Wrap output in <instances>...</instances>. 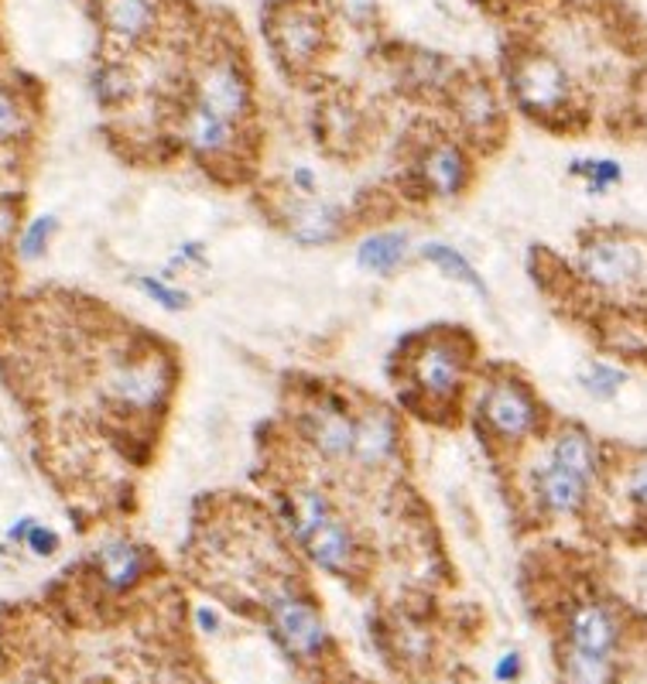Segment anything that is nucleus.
Instances as JSON below:
<instances>
[{"mask_svg":"<svg viewBox=\"0 0 647 684\" xmlns=\"http://www.w3.org/2000/svg\"><path fill=\"white\" fill-rule=\"evenodd\" d=\"M572 271L579 285L603 301H640L647 295V243L621 230L585 233L572 254Z\"/></svg>","mask_w":647,"mask_h":684,"instance_id":"nucleus-1","label":"nucleus"},{"mask_svg":"<svg viewBox=\"0 0 647 684\" xmlns=\"http://www.w3.org/2000/svg\"><path fill=\"white\" fill-rule=\"evenodd\" d=\"M473 411L486 439H493V445L511 449V452L541 442L545 431L551 428L548 411L541 397L535 394V387L511 369H497L480 380Z\"/></svg>","mask_w":647,"mask_h":684,"instance_id":"nucleus-2","label":"nucleus"},{"mask_svg":"<svg viewBox=\"0 0 647 684\" xmlns=\"http://www.w3.org/2000/svg\"><path fill=\"white\" fill-rule=\"evenodd\" d=\"M175 360L162 346H138L120 353L103 369V394L128 415H158L172 400Z\"/></svg>","mask_w":647,"mask_h":684,"instance_id":"nucleus-3","label":"nucleus"},{"mask_svg":"<svg viewBox=\"0 0 647 684\" xmlns=\"http://www.w3.org/2000/svg\"><path fill=\"white\" fill-rule=\"evenodd\" d=\"M507 89L514 103L541 123H559L572 113V76L559 58L541 48H524L507 66Z\"/></svg>","mask_w":647,"mask_h":684,"instance_id":"nucleus-4","label":"nucleus"},{"mask_svg":"<svg viewBox=\"0 0 647 684\" xmlns=\"http://www.w3.org/2000/svg\"><path fill=\"white\" fill-rule=\"evenodd\" d=\"M408 380L428 408H449L459 404L462 390L470 384V350L467 339H456L452 332H431L412 350L408 360Z\"/></svg>","mask_w":647,"mask_h":684,"instance_id":"nucleus-5","label":"nucleus"},{"mask_svg":"<svg viewBox=\"0 0 647 684\" xmlns=\"http://www.w3.org/2000/svg\"><path fill=\"white\" fill-rule=\"evenodd\" d=\"M193 100L212 113H220L223 120L237 123V128H243L254 113V82L246 76L243 62L223 48L199 62Z\"/></svg>","mask_w":647,"mask_h":684,"instance_id":"nucleus-6","label":"nucleus"},{"mask_svg":"<svg viewBox=\"0 0 647 684\" xmlns=\"http://www.w3.org/2000/svg\"><path fill=\"white\" fill-rule=\"evenodd\" d=\"M267 616L274 624V633L282 637V643L301 661L322 658L329 650V643H332L319 606L308 599L305 593H298L295 585L277 582L271 588V593H267Z\"/></svg>","mask_w":647,"mask_h":684,"instance_id":"nucleus-7","label":"nucleus"},{"mask_svg":"<svg viewBox=\"0 0 647 684\" xmlns=\"http://www.w3.org/2000/svg\"><path fill=\"white\" fill-rule=\"evenodd\" d=\"M524 483H528L531 510L541 514L551 523L585 517V514H590V507H593V496H596V486H590L585 479H579L575 473L562 470V465H555L541 449L528 462Z\"/></svg>","mask_w":647,"mask_h":684,"instance_id":"nucleus-8","label":"nucleus"},{"mask_svg":"<svg viewBox=\"0 0 647 684\" xmlns=\"http://www.w3.org/2000/svg\"><path fill=\"white\" fill-rule=\"evenodd\" d=\"M301 439L312 449V455L326 465H350L353 459V431L357 411L332 390L316 394L301 404Z\"/></svg>","mask_w":647,"mask_h":684,"instance_id":"nucleus-9","label":"nucleus"},{"mask_svg":"<svg viewBox=\"0 0 647 684\" xmlns=\"http://www.w3.org/2000/svg\"><path fill=\"white\" fill-rule=\"evenodd\" d=\"M267 35L292 73H308L326 52V18L312 4H285L274 11Z\"/></svg>","mask_w":647,"mask_h":684,"instance_id":"nucleus-10","label":"nucleus"},{"mask_svg":"<svg viewBox=\"0 0 647 684\" xmlns=\"http://www.w3.org/2000/svg\"><path fill=\"white\" fill-rule=\"evenodd\" d=\"M541 452L555 462L562 465V470L575 473L579 479H585L590 486H603L606 483V473H610V455L603 452V445L593 439L590 431L575 421H566V424H555L545 431L541 439Z\"/></svg>","mask_w":647,"mask_h":684,"instance_id":"nucleus-11","label":"nucleus"},{"mask_svg":"<svg viewBox=\"0 0 647 684\" xmlns=\"http://www.w3.org/2000/svg\"><path fill=\"white\" fill-rule=\"evenodd\" d=\"M621 640H624V624L606 599H579L566 609L562 647L582 650V654L616 658Z\"/></svg>","mask_w":647,"mask_h":684,"instance_id":"nucleus-12","label":"nucleus"},{"mask_svg":"<svg viewBox=\"0 0 647 684\" xmlns=\"http://www.w3.org/2000/svg\"><path fill=\"white\" fill-rule=\"evenodd\" d=\"M401 455V421L387 404H363L357 411L353 459L350 465L363 473H381Z\"/></svg>","mask_w":647,"mask_h":684,"instance_id":"nucleus-13","label":"nucleus"},{"mask_svg":"<svg viewBox=\"0 0 647 684\" xmlns=\"http://www.w3.org/2000/svg\"><path fill=\"white\" fill-rule=\"evenodd\" d=\"M418 185L431 199H459L473 181V158L459 141H431L415 165Z\"/></svg>","mask_w":647,"mask_h":684,"instance_id":"nucleus-14","label":"nucleus"},{"mask_svg":"<svg viewBox=\"0 0 647 684\" xmlns=\"http://www.w3.org/2000/svg\"><path fill=\"white\" fill-rule=\"evenodd\" d=\"M151 565V551L128 534H113L92 551V572H97L103 593L110 596H128L131 588L147 578Z\"/></svg>","mask_w":647,"mask_h":684,"instance_id":"nucleus-15","label":"nucleus"},{"mask_svg":"<svg viewBox=\"0 0 647 684\" xmlns=\"http://www.w3.org/2000/svg\"><path fill=\"white\" fill-rule=\"evenodd\" d=\"M240 131L237 123L223 120L220 113L206 110L202 103H189L178 120V134H182V144L189 147L199 162H230L237 158V147H240Z\"/></svg>","mask_w":647,"mask_h":684,"instance_id":"nucleus-16","label":"nucleus"},{"mask_svg":"<svg viewBox=\"0 0 647 684\" xmlns=\"http://www.w3.org/2000/svg\"><path fill=\"white\" fill-rule=\"evenodd\" d=\"M298 548L316 569L332 572V575H350L360 565V534L339 510L322 527H316Z\"/></svg>","mask_w":647,"mask_h":684,"instance_id":"nucleus-17","label":"nucleus"},{"mask_svg":"<svg viewBox=\"0 0 647 684\" xmlns=\"http://www.w3.org/2000/svg\"><path fill=\"white\" fill-rule=\"evenodd\" d=\"M285 230L301 246H329L347 230V209L329 199H292L285 209Z\"/></svg>","mask_w":647,"mask_h":684,"instance_id":"nucleus-18","label":"nucleus"},{"mask_svg":"<svg viewBox=\"0 0 647 684\" xmlns=\"http://www.w3.org/2000/svg\"><path fill=\"white\" fill-rule=\"evenodd\" d=\"M100 18L120 45H144L162 24V0H103Z\"/></svg>","mask_w":647,"mask_h":684,"instance_id":"nucleus-19","label":"nucleus"},{"mask_svg":"<svg viewBox=\"0 0 647 684\" xmlns=\"http://www.w3.org/2000/svg\"><path fill=\"white\" fill-rule=\"evenodd\" d=\"M412 251H415L412 233L401 227H387V230H374L360 236L353 257H357V267L370 277H394L412 261Z\"/></svg>","mask_w":647,"mask_h":684,"instance_id":"nucleus-20","label":"nucleus"},{"mask_svg":"<svg viewBox=\"0 0 647 684\" xmlns=\"http://www.w3.org/2000/svg\"><path fill=\"white\" fill-rule=\"evenodd\" d=\"M332 514H336L332 496L316 483H295L292 489L282 493V517H285V527L295 538V544H301Z\"/></svg>","mask_w":647,"mask_h":684,"instance_id":"nucleus-21","label":"nucleus"},{"mask_svg":"<svg viewBox=\"0 0 647 684\" xmlns=\"http://www.w3.org/2000/svg\"><path fill=\"white\" fill-rule=\"evenodd\" d=\"M418 261L428 264L431 271H439L442 277H449V282L470 288L480 301H490V285L486 277L476 271V264L459 251V246L452 243H442V240H425L418 246Z\"/></svg>","mask_w":647,"mask_h":684,"instance_id":"nucleus-22","label":"nucleus"},{"mask_svg":"<svg viewBox=\"0 0 647 684\" xmlns=\"http://www.w3.org/2000/svg\"><path fill=\"white\" fill-rule=\"evenodd\" d=\"M456 110H459L462 128H467L473 137L493 134V131L501 128V120H504L497 92H493V86L483 82V79H476V82H470V86H462V89H459Z\"/></svg>","mask_w":647,"mask_h":684,"instance_id":"nucleus-23","label":"nucleus"},{"mask_svg":"<svg viewBox=\"0 0 647 684\" xmlns=\"http://www.w3.org/2000/svg\"><path fill=\"white\" fill-rule=\"evenodd\" d=\"M606 483H616V493L634 510V517H647V452L624 455L616 470L610 465Z\"/></svg>","mask_w":647,"mask_h":684,"instance_id":"nucleus-24","label":"nucleus"},{"mask_svg":"<svg viewBox=\"0 0 647 684\" xmlns=\"http://www.w3.org/2000/svg\"><path fill=\"white\" fill-rule=\"evenodd\" d=\"M62 223H58V216L55 212H39V216H31L28 223H21V233L14 240V257L21 264H35V261H45L48 251H52V243L58 236Z\"/></svg>","mask_w":647,"mask_h":684,"instance_id":"nucleus-25","label":"nucleus"},{"mask_svg":"<svg viewBox=\"0 0 647 684\" xmlns=\"http://www.w3.org/2000/svg\"><path fill=\"white\" fill-rule=\"evenodd\" d=\"M562 674L569 684H616V658L582 654V650L562 647Z\"/></svg>","mask_w":647,"mask_h":684,"instance_id":"nucleus-26","label":"nucleus"},{"mask_svg":"<svg viewBox=\"0 0 647 684\" xmlns=\"http://www.w3.org/2000/svg\"><path fill=\"white\" fill-rule=\"evenodd\" d=\"M569 175L579 178L590 196H606L624 181V165L616 158H572Z\"/></svg>","mask_w":647,"mask_h":684,"instance_id":"nucleus-27","label":"nucleus"},{"mask_svg":"<svg viewBox=\"0 0 647 684\" xmlns=\"http://www.w3.org/2000/svg\"><path fill=\"white\" fill-rule=\"evenodd\" d=\"M575 380L579 387L596 397V400H613L616 394H621L627 384H630V373L624 366H616V363H606V360H593V363H585L579 373H575Z\"/></svg>","mask_w":647,"mask_h":684,"instance_id":"nucleus-28","label":"nucleus"},{"mask_svg":"<svg viewBox=\"0 0 647 684\" xmlns=\"http://www.w3.org/2000/svg\"><path fill=\"white\" fill-rule=\"evenodd\" d=\"M31 128H35V123H31V113H28L24 100L11 86L0 82V151L21 144L31 134Z\"/></svg>","mask_w":647,"mask_h":684,"instance_id":"nucleus-29","label":"nucleus"},{"mask_svg":"<svg viewBox=\"0 0 647 684\" xmlns=\"http://www.w3.org/2000/svg\"><path fill=\"white\" fill-rule=\"evenodd\" d=\"M134 285L154 308H162V312H168V316H182L193 308V295L178 288L175 282H165L162 274H138Z\"/></svg>","mask_w":647,"mask_h":684,"instance_id":"nucleus-30","label":"nucleus"},{"mask_svg":"<svg viewBox=\"0 0 647 684\" xmlns=\"http://www.w3.org/2000/svg\"><path fill=\"white\" fill-rule=\"evenodd\" d=\"M89 86H92V92H97V100H103V103H120L134 92V82L123 66H97L89 76Z\"/></svg>","mask_w":647,"mask_h":684,"instance_id":"nucleus-31","label":"nucleus"},{"mask_svg":"<svg viewBox=\"0 0 647 684\" xmlns=\"http://www.w3.org/2000/svg\"><path fill=\"white\" fill-rule=\"evenodd\" d=\"M24 548L35 554V558H55L58 554V548H62V534L55 531V527H48V523H35L28 531V538H24Z\"/></svg>","mask_w":647,"mask_h":684,"instance_id":"nucleus-32","label":"nucleus"},{"mask_svg":"<svg viewBox=\"0 0 647 684\" xmlns=\"http://www.w3.org/2000/svg\"><path fill=\"white\" fill-rule=\"evenodd\" d=\"M21 233V209L14 199H0V251L11 246Z\"/></svg>","mask_w":647,"mask_h":684,"instance_id":"nucleus-33","label":"nucleus"},{"mask_svg":"<svg viewBox=\"0 0 647 684\" xmlns=\"http://www.w3.org/2000/svg\"><path fill=\"white\" fill-rule=\"evenodd\" d=\"M524 674V654L520 650H504V654L493 661V677L501 684H514Z\"/></svg>","mask_w":647,"mask_h":684,"instance_id":"nucleus-34","label":"nucleus"},{"mask_svg":"<svg viewBox=\"0 0 647 684\" xmlns=\"http://www.w3.org/2000/svg\"><path fill=\"white\" fill-rule=\"evenodd\" d=\"M292 192L298 199H312L319 196V175L312 168H305V165H295L292 168Z\"/></svg>","mask_w":647,"mask_h":684,"instance_id":"nucleus-35","label":"nucleus"},{"mask_svg":"<svg viewBox=\"0 0 647 684\" xmlns=\"http://www.w3.org/2000/svg\"><path fill=\"white\" fill-rule=\"evenodd\" d=\"M196 630L206 637H220L223 633V616L212 606H196Z\"/></svg>","mask_w":647,"mask_h":684,"instance_id":"nucleus-36","label":"nucleus"},{"mask_svg":"<svg viewBox=\"0 0 647 684\" xmlns=\"http://www.w3.org/2000/svg\"><path fill=\"white\" fill-rule=\"evenodd\" d=\"M178 257L185 261V267H202L206 264V243L202 240H185L178 246Z\"/></svg>","mask_w":647,"mask_h":684,"instance_id":"nucleus-37","label":"nucleus"},{"mask_svg":"<svg viewBox=\"0 0 647 684\" xmlns=\"http://www.w3.org/2000/svg\"><path fill=\"white\" fill-rule=\"evenodd\" d=\"M35 523H39V517H31V514L18 517V520L8 527V531H4V541H8V544H24L28 531H31V527H35Z\"/></svg>","mask_w":647,"mask_h":684,"instance_id":"nucleus-38","label":"nucleus"},{"mask_svg":"<svg viewBox=\"0 0 647 684\" xmlns=\"http://www.w3.org/2000/svg\"><path fill=\"white\" fill-rule=\"evenodd\" d=\"M347 14H350L353 21H366L370 14H374V0H350Z\"/></svg>","mask_w":647,"mask_h":684,"instance_id":"nucleus-39","label":"nucleus"},{"mask_svg":"<svg viewBox=\"0 0 647 684\" xmlns=\"http://www.w3.org/2000/svg\"><path fill=\"white\" fill-rule=\"evenodd\" d=\"M640 301H644V312H647V295H644V298H640Z\"/></svg>","mask_w":647,"mask_h":684,"instance_id":"nucleus-40","label":"nucleus"}]
</instances>
